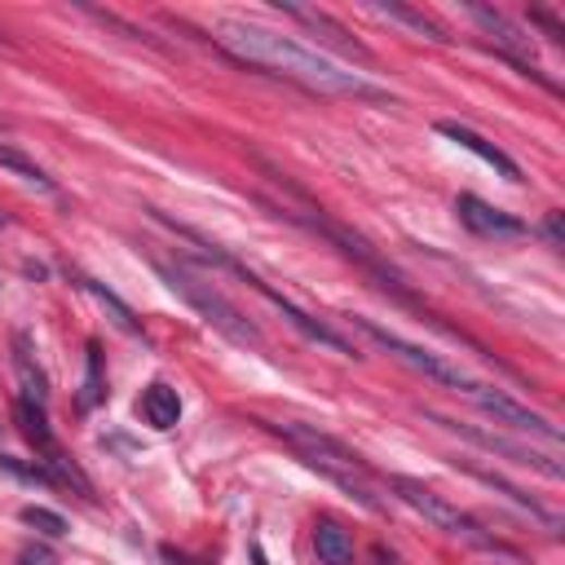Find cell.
Returning <instances> with one entry per match:
<instances>
[{
	"label": "cell",
	"instance_id": "277c9868",
	"mask_svg": "<svg viewBox=\"0 0 565 565\" xmlns=\"http://www.w3.org/2000/svg\"><path fill=\"white\" fill-rule=\"evenodd\" d=\"M389 491L407 504L412 513H420L429 526H438L442 535H455V539H464V543H472V548H481V552H500V556H517L508 543H500L495 535H487L481 530L468 513H459L451 500H442L433 487H425V481H416V477H389Z\"/></svg>",
	"mask_w": 565,
	"mask_h": 565
},
{
	"label": "cell",
	"instance_id": "d6986e66",
	"mask_svg": "<svg viewBox=\"0 0 565 565\" xmlns=\"http://www.w3.org/2000/svg\"><path fill=\"white\" fill-rule=\"evenodd\" d=\"M376 14H384V19H397V23H407V27H416L420 36H429V40H438V45H446L451 36L433 23V19H425V14H416V10H402V5H376Z\"/></svg>",
	"mask_w": 565,
	"mask_h": 565
},
{
	"label": "cell",
	"instance_id": "cb8c5ba5",
	"mask_svg": "<svg viewBox=\"0 0 565 565\" xmlns=\"http://www.w3.org/2000/svg\"><path fill=\"white\" fill-rule=\"evenodd\" d=\"M543 234L552 238V248H561V212H552V217H548V225H543Z\"/></svg>",
	"mask_w": 565,
	"mask_h": 565
},
{
	"label": "cell",
	"instance_id": "3957f363",
	"mask_svg": "<svg viewBox=\"0 0 565 565\" xmlns=\"http://www.w3.org/2000/svg\"><path fill=\"white\" fill-rule=\"evenodd\" d=\"M155 270H159V279L169 283V292H177L212 332H221L225 341H234V345H244V349H266V336L257 332V322H248L244 318V309H238L221 287H212L208 279H199L191 266H182V261H155Z\"/></svg>",
	"mask_w": 565,
	"mask_h": 565
},
{
	"label": "cell",
	"instance_id": "6da1fadb",
	"mask_svg": "<svg viewBox=\"0 0 565 565\" xmlns=\"http://www.w3.org/2000/svg\"><path fill=\"white\" fill-rule=\"evenodd\" d=\"M217 45L248 62V66H261L270 75H283V79H296V85L314 89V94H341V98H389L384 89H376L367 75L349 71L345 62L318 53L309 45H300L296 36L287 32H270V27H257V23H221L217 27Z\"/></svg>",
	"mask_w": 565,
	"mask_h": 565
},
{
	"label": "cell",
	"instance_id": "603a6c76",
	"mask_svg": "<svg viewBox=\"0 0 565 565\" xmlns=\"http://www.w3.org/2000/svg\"><path fill=\"white\" fill-rule=\"evenodd\" d=\"M19 565H58V556H53L45 543H27V548L19 552Z\"/></svg>",
	"mask_w": 565,
	"mask_h": 565
},
{
	"label": "cell",
	"instance_id": "5bb4252c",
	"mask_svg": "<svg viewBox=\"0 0 565 565\" xmlns=\"http://www.w3.org/2000/svg\"><path fill=\"white\" fill-rule=\"evenodd\" d=\"M314 552L322 565H354V539L341 521H318L314 526Z\"/></svg>",
	"mask_w": 565,
	"mask_h": 565
},
{
	"label": "cell",
	"instance_id": "ba28073f",
	"mask_svg": "<svg viewBox=\"0 0 565 565\" xmlns=\"http://www.w3.org/2000/svg\"><path fill=\"white\" fill-rule=\"evenodd\" d=\"M455 212H459V221H464L472 234H481V238H521V234H526V221H521V217H513V212H504V208H491L487 199H477V195H459V199H455Z\"/></svg>",
	"mask_w": 565,
	"mask_h": 565
},
{
	"label": "cell",
	"instance_id": "8992f818",
	"mask_svg": "<svg viewBox=\"0 0 565 565\" xmlns=\"http://www.w3.org/2000/svg\"><path fill=\"white\" fill-rule=\"evenodd\" d=\"M468 402H477V407L487 412L495 425H504V429H513V433L543 438L548 446H556V442H561V429H556L548 416H539V412L521 407L517 397H508V393H500V389H491V384H472V389H468Z\"/></svg>",
	"mask_w": 565,
	"mask_h": 565
},
{
	"label": "cell",
	"instance_id": "7a4b0ae2",
	"mask_svg": "<svg viewBox=\"0 0 565 565\" xmlns=\"http://www.w3.org/2000/svg\"><path fill=\"white\" fill-rule=\"evenodd\" d=\"M270 433H279L292 451H296V459L305 464V468H314L318 477H328L332 487H341V491H349L363 508H371V513H380V500L371 495V487L363 481V472H367V464H363V455L358 451H349L345 442H336V438H328V433H318L314 425H296V420H283V425H266Z\"/></svg>",
	"mask_w": 565,
	"mask_h": 565
},
{
	"label": "cell",
	"instance_id": "2e32d148",
	"mask_svg": "<svg viewBox=\"0 0 565 565\" xmlns=\"http://www.w3.org/2000/svg\"><path fill=\"white\" fill-rule=\"evenodd\" d=\"M14 367H19V380H23V397L36 402V407H45V402H49V380H45V371L32 363V345H27L23 332L14 336Z\"/></svg>",
	"mask_w": 565,
	"mask_h": 565
},
{
	"label": "cell",
	"instance_id": "7c38bea8",
	"mask_svg": "<svg viewBox=\"0 0 565 565\" xmlns=\"http://www.w3.org/2000/svg\"><path fill=\"white\" fill-rule=\"evenodd\" d=\"M137 416L150 425V429H173L182 420V393L173 384H150L137 402Z\"/></svg>",
	"mask_w": 565,
	"mask_h": 565
},
{
	"label": "cell",
	"instance_id": "4fadbf2b",
	"mask_svg": "<svg viewBox=\"0 0 565 565\" xmlns=\"http://www.w3.org/2000/svg\"><path fill=\"white\" fill-rule=\"evenodd\" d=\"M287 19H296V23H305V27H314V32H322V40L328 45H336V49H345V53H358V58H367V49L358 45V40H349V32L336 23V19H328L322 10H305V5H279Z\"/></svg>",
	"mask_w": 565,
	"mask_h": 565
},
{
	"label": "cell",
	"instance_id": "ffe728a7",
	"mask_svg": "<svg viewBox=\"0 0 565 565\" xmlns=\"http://www.w3.org/2000/svg\"><path fill=\"white\" fill-rule=\"evenodd\" d=\"M102 354L98 345H89V371H85V389H79V412H94L98 402H102Z\"/></svg>",
	"mask_w": 565,
	"mask_h": 565
},
{
	"label": "cell",
	"instance_id": "ac0fdd59",
	"mask_svg": "<svg viewBox=\"0 0 565 565\" xmlns=\"http://www.w3.org/2000/svg\"><path fill=\"white\" fill-rule=\"evenodd\" d=\"M0 169L19 173L23 182H32V186H40V191H53V177H49L40 164H32V159H27L23 150H14V146H0Z\"/></svg>",
	"mask_w": 565,
	"mask_h": 565
},
{
	"label": "cell",
	"instance_id": "e0dca14e",
	"mask_svg": "<svg viewBox=\"0 0 565 565\" xmlns=\"http://www.w3.org/2000/svg\"><path fill=\"white\" fill-rule=\"evenodd\" d=\"M79 287H85V292H89V296H94V300H98V305H102V309L115 318V328H120V332H128V336H142V328H137L133 309H128V305H124L115 292H107V287H102V283H94V279H79Z\"/></svg>",
	"mask_w": 565,
	"mask_h": 565
},
{
	"label": "cell",
	"instance_id": "7402d4cb",
	"mask_svg": "<svg viewBox=\"0 0 565 565\" xmlns=\"http://www.w3.org/2000/svg\"><path fill=\"white\" fill-rule=\"evenodd\" d=\"M23 521H27V526H36V530H40V535H49V539H62V535H66V521H62L58 513H49V508H36V504H27V508H23Z\"/></svg>",
	"mask_w": 565,
	"mask_h": 565
},
{
	"label": "cell",
	"instance_id": "52a82bcc",
	"mask_svg": "<svg viewBox=\"0 0 565 565\" xmlns=\"http://www.w3.org/2000/svg\"><path fill=\"white\" fill-rule=\"evenodd\" d=\"M429 420H433V425H442L446 433H459V438L477 442L481 451H491V455H504V459H513V464H521V468H539V472H543V477H552V481H561V477H565V468H561L552 455H539V451H530V446H521V442H508V438H500V433L472 429V425H459V420H446V416H433V412H429Z\"/></svg>",
	"mask_w": 565,
	"mask_h": 565
},
{
	"label": "cell",
	"instance_id": "9a60e30c",
	"mask_svg": "<svg viewBox=\"0 0 565 565\" xmlns=\"http://www.w3.org/2000/svg\"><path fill=\"white\" fill-rule=\"evenodd\" d=\"M14 420H19V433H23L45 459L58 451V442H53V433H49V420H45V407H36V402L19 397V402H14Z\"/></svg>",
	"mask_w": 565,
	"mask_h": 565
},
{
	"label": "cell",
	"instance_id": "8fae6325",
	"mask_svg": "<svg viewBox=\"0 0 565 565\" xmlns=\"http://www.w3.org/2000/svg\"><path fill=\"white\" fill-rule=\"evenodd\" d=\"M455 464H459V468H464L468 477H477V481H481V487H491V491H500L504 500H513L517 508H526V513H530L535 521H543L548 530H561L556 513H548V508H543L539 500H530V495H526L521 487H513V481H508V477H500V472H491V468H477V464H468V459H455Z\"/></svg>",
	"mask_w": 565,
	"mask_h": 565
},
{
	"label": "cell",
	"instance_id": "5b68a950",
	"mask_svg": "<svg viewBox=\"0 0 565 565\" xmlns=\"http://www.w3.org/2000/svg\"><path fill=\"white\" fill-rule=\"evenodd\" d=\"M354 328H358L371 345H380L389 358H397L402 367L420 371V376H425V380H433V384H446V389H455V393H464V397H468V389L477 384V380H468L455 363H446L442 354H429V349H420V345H412V341L393 336L389 328H380V322H371V318H354Z\"/></svg>",
	"mask_w": 565,
	"mask_h": 565
},
{
	"label": "cell",
	"instance_id": "30bf717a",
	"mask_svg": "<svg viewBox=\"0 0 565 565\" xmlns=\"http://www.w3.org/2000/svg\"><path fill=\"white\" fill-rule=\"evenodd\" d=\"M438 133H442V137H451L455 146H464V150H472V155L481 159V164H491V169H500V173H504L508 182H517V177H521V169L513 164V159H508V155H504V150H500L495 142H487V137H481V133H472L468 124H455V120H442V124H438Z\"/></svg>",
	"mask_w": 565,
	"mask_h": 565
},
{
	"label": "cell",
	"instance_id": "9c48e42d",
	"mask_svg": "<svg viewBox=\"0 0 565 565\" xmlns=\"http://www.w3.org/2000/svg\"><path fill=\"white\" fill-rule=\"evenodd\" d=\"M468 14H472L481 27H487V32L495 36V45H500V49H504V53H508V58H513L521 71L539 75V71H535V58H530V36H526V32H521V27H517L508 14H500V10H487V5H468ZM539 79H543V75H539Z\"/></svg>",
	"mask_w": 565,
	"mask_h": 565
},
{
	"label": "cell",
	"instance_id": "44dd1931",
	"mask_svg": "<svg viewBox=\"0 0 565 565\" xmlns=\"http://www.w3.org/2000/svg\"><path fill=\"white\" fill-rule=\"evenodd\" d=\"M0 468H5V472H14L19 481H32V487H53V477H49V468L40 464H23V459H14V455H0Z\"/></svg>",
	"mask_w": 565,
	"mask_h": 565
}]
</instances>
